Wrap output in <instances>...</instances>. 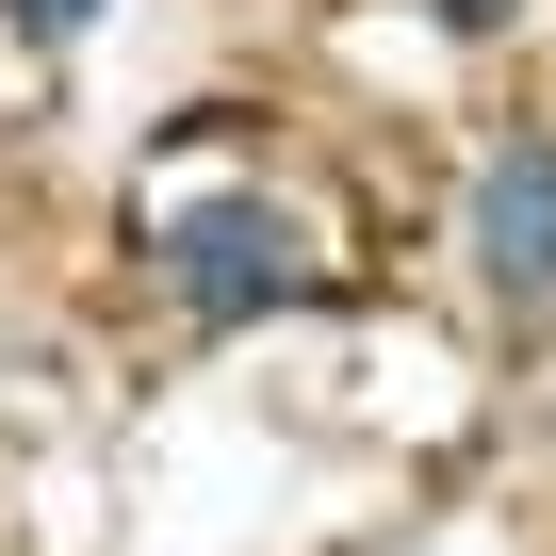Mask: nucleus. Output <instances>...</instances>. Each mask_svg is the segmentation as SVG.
Wrapping results in <instances>:
<instances>
[{
	"label": "nucleus",
	"instance_id": "f257e3e1",
	"mask_svg": "<svg viewBox=\"0 0 556 556\" xmlns=\"http://www.w3.org/2000/svg\"><path fill=\"white\" fill-rule=\"evenodd\" d=\"M164 278H180V312H213V328H245V312H278L295 295V229H278L262 197H197V213H164Z\"/></svg>",
	"mask_w": 556,
	"mask_h": 556
},
{
	"label": "nucleus",
	"instance_id": "f03ea898",
	"mask_svg": "<svg viewBox=\"0 0 556 556\" xmlns=\"http://www.w3.org/2000/svg\"><path fill=\"white\" fill-rule=\"evenodd\" d=\"M475 262H491V295H556V131L491 148V180H475Z\"/></svg>",
	"mask_w": 556,
	"mask_h": 556
},
{
	"label": "nucleus",
	"instance_id": "7ed1b4c3",
	"mask_svg": "<svg viewBox=\"0 0 556 556\" xmlns=\"http://www.w3.org/2000/svg\"><path fill=\"white\" fill-rule=\"evenodd\" d=\"M17 17H34V34H83V17H99V0H17Z\"/></svg>",
	"mask_w": 556,
	"mask_h": 556
},
{
	"label": "nucleus",
	"instance_id": "20e7f679",
	"mask_svg": "<svg viewBox=\"0 0 556 556\" xmlns=\"http://www.w3.org/2000/svg\"><path fill=\"white\" fill-rule=\"evenodd\" d=\"M442 17H458V34H491V17H523V0H442Z\"/></svg>",
	"mask_w": 556,
	"mask_h": 556
}]
</instances>
